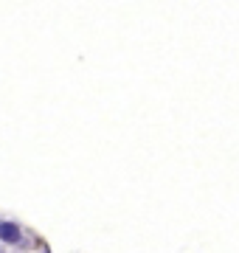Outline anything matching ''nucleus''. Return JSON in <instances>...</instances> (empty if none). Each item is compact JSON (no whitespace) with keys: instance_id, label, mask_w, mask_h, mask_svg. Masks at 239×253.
I'll return each mask as SVG.
<instances>
[{"instance_id":"f03ea898","label":"nucleus","mask_w":239,"mask_h":253,"mask_svg":"<svg viewBox=\"0 0 239 253\" xmlns=\"http://www.w3.org/2000/svg\"><path fill=\"white\" fill-rule=\"evenodd\" d=\"M0 253H6V248H3V245H0Z\"/></svg>"},{"instance_id":"f257e3e1","label":"nucleus","mask_w":239,"mask_h":253,"mask_svg":"<svg viewBox=\"0 0 239 253\" xmlns=\"http://www.w3.org/2000/svg\"><path fill=\"white\" fill-rule=\"evenodd\" d=\"M20 239H23V234H20V225H17V222L3 219V222H0V242L14 245V242H20Z\"/></svg>"}]
</instances>
